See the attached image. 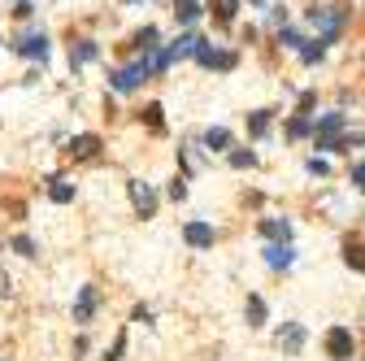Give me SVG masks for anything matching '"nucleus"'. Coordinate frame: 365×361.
Masks as SVG:
<instances>
[{
  "mask_svg": "<svg viewBox=\"0 0 365 361\" xmlns=\"http://www.w3.org/2000/svg\"><path fill=\"white\" fill-rule=\"evenodd\" d=\"M309 22L322 31V35H318V44H335L339 26H343V13H339V9H309Z\"/></svg>",
  "mask_w": 365,
  "mask_h": 361,
  "instance_id": "f257e3e1",
  "label": "nucleus"
},
{
  "mask_svg": "<svg viewBox=\"0 0 365 361\" xmlns=\"http://www.w3.org/2000/svg\"><path fill=\"white\" fill-rule=\"evenodd\" d=\"M326 353L335 361H353V331H348V326H330L326 331Z\"/></svg>",
  "mask_w": 365,
  "mask_h": 361,
  "instance_id": "f03ea898",
  "label": "nucleus"
},
{
  "mask_svg": "<svg viewBox=\"0 0 365 361\" xmlns=\"http://www.w3.org/2000/svg\"><path fill=\"white\" fill-rule=\"evenodd\" d=\"M126 192H130V205H135V209L144 213V218H153V213H157V192L148 187V183L130 178V183H126Z\"/></svg>",
  "mask_w": 365,
  "mask_h": 361,
  "instance_id": "7ed1b4c3",
  "label": "nucleus"
},
{
  "mask_svg": "<svg viewBox=\"0 0 365 361\" xmlns=\"http://www.w3.org/2000/svg\"><path fill=\"white\" fill-rule=\"evenodd\" d=\"M144 74H148V65H144V61H139V65H126V70L113 74V87H118V92H135Z\"/></svg>",
  "mask_w": 365,
  "mask_h": 361,
  "instance_id": "20e7f679",
  "label": "nucleus"
},
{
  "mask_svg": "<svg viewBox=\"0 0 365 361\" xmlns=\"http://www.w3.org/2000/svg\"><path fill=\"white\" fill-rule=\"evenodd\" d=\"M182 240H187L192 249H209V244H213V226L209 222H187V226H182Z\"/></svg>",
  "mask_w": 365,
  "mask_h": 361,
  "instance_id": "39448f33",
  "label": "nucleus"
},
{
  "mask_svg": "<svg viewBox=\"0 0 365 361\" xmlns=\"http://www.w3.org/2000/svg\"><path fill=\"white\" fill-rule=\"evenodd\" d=\"M196 57H201V65H213V70H230V65H235V53H218V48H209V44L196 48Z\"/></svg>",
  "mask_w": 365,
  "mask_h": 361,
  "instance_id": "423d86ee",
  "label": "nucleus"
},
{
  "mask_svg": "<svg viewBox=\"0 0 365 361\" xmlns=\"http://www.w3.org/2000/svg\"><path fill=\"white\" fill-rule=\"evenodd\" d=\"M265 261H270L274 270H287L291 261H296V253L287 249V244H270V249H265Z\"/></svg>",
  "mask_w": 365,
  "mask_h": 361,
  "instance_id": "0eeeda50",
  "label": "nucleus"
},
{
  "mask_svg": "<svg viewBox=\"0 0 365 361\" xmlns=\"http://www.w3.org/2000/svg\"><path fill=\"white\" fill-rule=\"evenodd\" d=\"M343 261H348L353 270L365 274V240H348V244H343Z\"/></svg>",
  "mask_w": 365,
  "mask_h": 361,
  "instance_id": "6e6552de",
  "label": "nucleus"
},
{
  "mask_svg": "<svg viewBox=\"0 0 365 361\" xmlns=\"http://www.w3.org/2000/svg\"><path fill=\"white\" fill-rule=\"evenodd\" d=\"M92 309H96V287H83L78 292V305H74V322H87Z\"/></svg>",
  "mask_w": 365,
  "mask_h": 361,
  "instance_id": "1a4fd4ad",
  "label": "nucleus"
},
{
  "mask_svg": "<svg viewBox=\"0 0 365 361\" xmlns=\"http://www.w3.org/2000/svg\"><path fill=\"white\" fill-rule=\"evenodd\" d=\"M235 9H239V0H213V22L230 26V22H235Z\"/></svg>",
  "mask_w": 365,
  "mask_h": 361,
  "instance_id": "9d476101",
  "label": "nucleus"
},
{
  "mask_svg": "<svg viewBox=\"0 0 365 361\" xmlns=\"http://www.w3.org/2000/svg\"><path fill=\"white\" fill-rule=\"evenodd\" d=\"M300 344H305V331H300V326H287V331L283 335H278V349H287V353H300Z\"/></svg>",
  "mask_w": 365,
  "mask_h": 361,
  "instance_id": "9b49d317",
  "label": "nucleus"
},
{
  "mask_svg": "<svg viewBox=\"0 0 365 361\" xmlns=\"http://www.w3.org/2000/svg\"><path fill=\"white\" fill-rule=\"evenodd\" d=\"M261 231L270 235V240H278V244H287V240H291V226H287V222H278V218H265V222H261Z\"/></svg>",
  "mask_w": 365,
  "mask_h": 361,
  "instance_id": "f8f14e48",
  "label": "nucleus"
},
{
  "mask_svg": "<svg viewBox=\"0 0 365 361\" xmlns=\"http://www.w3.org/2000/svg\"><path fill=\"white\" fill-rule=\"evenodd\" d=\"M18 53L40 57V61H44V57H48V40H44V35H31V40H22V44H18Z\"/></svg>",
  "mask_w": 365,
  "mask_h": 361,
  "instance_id": "ddd939ff",
  "label": "nucleus"
},
{
  "mask_svg": "<svg viewBox=\"0 0 365 361\" xmlns=\"http://www.w3.org/2000/svg\"><path fill=\"white\" fill-rule=\"evenodd\" d=\"M174 13H178V22H196L201 18V0H174Z\"/></svg>",
  "mask_w": 365,
  "mask_h": 361,
  "instance_id": "4468645a",
  "label": "nucleus"
},
{
  "mask_svg": "<svg viewBox=\"0 0 365 361\" xmlns=\"http://www.w3.org/2000/svg\"><path fill=\"white\" fill-rule=\"evenodd\" d=\"M96 149H101V140H96V135H78V140L70 144L74 157H96Z\"/></svg>",
  "mask_w": 365,
  "mask_h": 361,
  "instance_id": "2eb2a0df",
  "label": "nucleus"
},
{
  "mask_svg": "<svg viewBox=\"0 0 365 361\" xmlns=\"http://www.w3.org/2000/svg\"><path fill=\"white\" fill-rule=\"evenodd\" d=\"M48 196H53L57 205H70V201H74V187H70V183H61V178H53V187H48Z\"/></svg>",
  "mask_w": 365,
  "mask_h": 361,
  "instance_id": "dca6fc26",
  "label": "nucleus"
},
{
  "mask_svg": "<svg viewBox=\"0 0 365 361\" xmlns=\"http://www.w3.org/2000/svg\"><path fill=\"white\" fill-rule=\"evenodd\" d=\"M261 322H265V301L248 296V326H261Z\"/></svg>",
  "mask_w": 365,
  "mask_h": 361,
  "instance_id": "f3484780",
  "label": "nucleus"
},
{
  "mask_svg": "<svg viewBox=\"0 0 365 361\" xmlns=\"http://www.w3.org/2000/svg\"><path fill=\"white\" fill-rule=\"evenodd\" d=\"M248 131H253V135H265V131H270V109H257L253 118H248Z\"/></svg>",
  "mask_w": 365,
  "mask_h": 361,
  "instance_id": "a211bd4d",
  "label": "nucleus"
},
{
  "mask_svg": "<svg viewBox=\"0 0 365 361\" xmlns=\"http://www.w3.org/2000/svg\"><path fill=\"white\" fill-rule=\"evenodd\" d=\"M70 61H74V65H83V61H96V44H92V40H83V44L74 48V53H70Z\"/></svg>",
  "mask_w": 365,
  "mask_h": 361,
  "instance_id": "6ab92c4d",
  "label": "nucleus"
},
{
  "mask_svg": "<svg viewBox=\"0 0 365 361\" xmlns=\"http://www.w3.org/2000/svg\"><path fill=\"white\" fill-rule=\"evenodd\" d=\"M205 144H209V149H213V153H222V149H226V144H230V135H226V131H222V126H218V131H205Z\"/></svg>",
  "mask_w": 365,
  "mask_h": 361,
  "instance_id": "aec40b11",
  "label": "nucleus"
},
{
  "mask_svg": "<svg viewBox=\"0 0 365 361\" xmlns=\"http://www.w3.org/2000/svg\"><path fill=\"white\" fill-rule=\"evenodd\" d=\"M135 48H144V53H148V48H157V26H144L139 35H135Z\"/></svg>",
  "mask_w": 365,
  "mask_h": 361,
  "instance_id": "412c9836",
  "label": "nucleus"
},
{
  "mask_svg": "<svg viewBox=\"0 0 365 361\" xmlns=\"http://www.w3.org/2000/svg\"><path fill=\"white\" fill-rule=\"evenodd\" d=\"M230 166H235V170H248V166H257V153H230Z\"/></svg>",
  "mask_w": 365,
  "mask_h": 361,
  "instance_id": "4be33fe9",
  "label": "nucleus"
},
{
  "mask_svg": "<svg viewBox=\"0 0 365 361\" xmlns=\"http://www.w3.org/2000/svg\"><path fill=\"white\" fill-rule=\"evenodd\" d=\"M13 249H18L22 257H35V244H31L26 235H18V240H13Z\"/></svg>",
  "mask_w": 365,
  "mask_h": 361,
  "instance_id": "5701e85b",
  "label": "nucleus"
},
{
  "mask_svg": "<svg viewBox=\"0 0 365 361\" xmlns=\"http://www.w3.org/2000/svg\"><path fill=\"white\" fill-rule=\"evenodd\" d=\"M278 40H283L287 48H300V44H305V40H300V31H291V26H287V31H283V35H278Z\"/></svg>",
  "mask_w": 365,
  "mask_h": 361,
  "instance_id": "b1692460",
  "label": "nucleus"
},
{
  "mask_svg": "<svg viewBox=\"0 0 365 361\" xmlns=\"http://www.w3.org/2000/svg\"><path fill=\"white\" fill-rule=\"evenodd\" d=\"M144 118H148V126H161V105H148Z\"/></svg>",
  "mask_w": 365,
  "mask_h": 361,
  "instance_id": "393cba45",
  "label": "nucleus"
},
{
  "mask_svg": "<svg viewBox=\"0 0 365 361\" xmlns=\"http://www.w3.org/2000/svg\"><path fill=\"white\" fill-rule=\"evenodd\" d=\"M287 131H291V135H296V140H300V135H309V118H296V122H291Z\"/></svg>",
  "mask_w": 365,
  "mask_h": 361,
  "instance_id": "a878e982",
  "label": "nucleus"
},
{
  "mask_svg": "<svg viewBox=\"0 0 365 361\" xmlns=\"http://www.w3.org/2000/svg\"><path fill=\"white\" fill-rule=\"evenodd\" d=\"M170 196H174V201H187V183H182V178H174V183H170Z\"/></svg>",
  "mask_w": 365,
  "mask_h": 361,
  "instance_id": "bb28decb",
  "label": "nucleus"
},
{
  "mask_svg": "<svg viewBox=\"0 0 365 361\" xmlns=\"http://www.w3.org/2000/svg\"><path fill=\"white\" fill-rule=\"evenodd\" d=\"M322 53H326V48H322V44H313V48H305V61H309V65H313V61H322Z\"/></svg>",
  "mask_w": 365,
  "mask_h": 361,
  "instance_id": "cd10ccee",
  "label": "nucleus"
},
{
  "mask_svg": "<svg viewBox=\"0 0 365 361\" xmlns=\"http://www.w3.org/2000/svg\"><path fill=\"white\" fill-rule=\"evenodd\" d=\"M353 183H357V187H365V166H353Z\"/></svg>",
  "mask_w": 365,
  "mask_h": 361,
  "instance_id": "c85d7f7f",
  "label": "nucleus"
}]
</instances>
